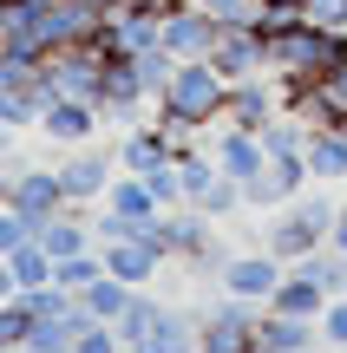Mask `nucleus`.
<instances>
[{"instance_id": "1", "label": "nucleus", "mask_w": 347, "mask_h": 353, "mask_svg": "<svg viewBox=\"0 0 347 353\" xmlns=\"http://www.w3.org/2000/svg\"><path fill=\"white\" fill-rule=\"evenodd\" d=\"M262 46H269V72L282 85H315V79H328L347 59V33L308 20V13L301 20H282V26H262Z\"/></svg>"}, {"instance_id": "2", "label": "nucleus", "mask_w": 347, "mask_h": 353, "mask_svg": "<svg viewBox=\"0 0 347 353\" xmlns=\"http://www.w3.org/2000/svg\"><path fill=\"white\" fill-rule=\"evenodd\" d=\"M223 99H230V79H223L210 59H177V72H170L164 92H157V125H164L170 138L197 144L204 125H223Z\"/></svg>"}, {"instance_id": "3", "label": "nucleus", "mask_w": 347, "mask_h": 353, "mask_svg": "<svg viewBox=\"0 0 347 353\" xmlns=\"http://www.w3.org/2000/svg\"><path fill=\"white\" fill-rule=\"evenodd\" d=\"M335 210H341L335 196H308V190H301L295 203H282V216L269 223L262 249H269V255H282V262H301V255L328 249V229H335Z\"/></svg>"}, {"instance_id": "4", "label": "nucleus", "mask_w": 347, "mask_h": 353, "mask_svg": "<svg viewBox=\"0 0 347 353\" xmlns=\"http://www.w3.org/2000/svg\"><path fill=\"white\" fill-rule=\"evenodd\" d=\"M275 112H282V79H275V72L230 79V99H223V125H236V131H262Z\"/></svg>"}, {"instance_id": "5", "label": "nucleus", "mask_w": 347, "mask_h": 353, "mask_svg": "<svg viewBox=\"0 0 347 353\" xmlns=\"http://www.w3.org/2000/svg\"><path fill=\"white\" fill-rule=\"evenodd\" d=\"M288 275V262L282 255H269V249H249V255H230V268H223V294H243V301H262L269 307V294H275V281Z\"/></svg>"}, {"instance_id": "6", "label": "nucleus", "mask_w": 347, "mask_h": 353, "mask_svg": "<svg viewBox=\"0 0 347 353\" xmlns=\"http://www.w3.org/2000/svg\"><path fill=\"white\" fill-rule=\"evenodd\" d=\"M210 65L223 79H256L269 72V46H262V26H223L217 46H210Z\"/></svg>"}, {"instance_id": "7", "label": "nucleus", "mask_w": 347, "mask_h": 353, "mask_svg": "<svg viewBox=\"0 0 347 353\" xmlns=\"http://www.w3.org/2000/svg\"><path fill=\"white\" fill-rule=\"evenodd\" d=\"M217 33H223V20H217L210 7H197V0H184V7L164 20V46L177 52V59H210Z\"/></svg>"}, {"instance_id": "8", "label": "nucleus", "mask_w": 347, "mask_h": 353, "mask_svg": "<svg viewBox=\"0 0 347 353\" xmlns=\"http://www.w3.org/2000/svg\"><path fill=\"white\" fill-rule=\"evenodd\" d=\"M184 151H197V144H184V138H170L164 125H131L125 131V144H118V170H157V164H177Z\"/></svg>"}, {"instance_id": "9", "label": "nucleus", "mask_w": 347, "mask_h": 353, "mask_svg": "<svg viewBox=\"0 0 347 353\" xmlns=\"http://www.w3.org/2000/svg\"><path fill=\"white\" fill-rule=\"evenodd\" d=\"M7 203L20 216H33V229H39L52 210H66V183H59V170H13L7 176Z\"/></svg>"}, {"instance_id": "10", "label": "nucleus", "mask_w": 347, "mask_h": 353, "mask_svg": "<svg viewBox=\"0 0 347 353\" xmlns=\"http://www.w3.org/2000/svg\"><path fill=\"white\" fill-rule=\"evenodd\" d=\"M308 347H328V341H321V321H301V314H275V307H262V321H256V353H308Z\"/></svg>"}, {"instance_id": "11", "label": "nucleus", "mask_w": 347, "mask_h": 353, "mask_svg": "<svg viewBox=\"0 0 347 353\" xmlns=\"http://www.w3.org/2000/svg\"><path fill=\"white\" fill-rule=\"evenodd\" d=\"M328 301H335V294L321 288V275H308V262H288V275L275 281V294H269L275 314H301V321H321Z\"/></svg>"}, {"instance_id": "12", "label": "nucleus", "mask_w": 347, "mask_h": 353, "mask_svg": "<svg viewBox=\"0 0 347 353\" xmlns=\"http://www.w3.org/2000/svg\"><path fill=\"white\" fill-rule=\"evenodd\" d=\"M210 157H217L223 176H236V183H249V176L269 164V151H262V131H236V125H223L217 138H210Z\"/></svg>"}, {"instance_id": "13", "label": "nucleus", "mask_w": 347, "mask_h": 353, "mask_svg": "<svg viewBox=\"0 0 347 353\" xmlns=\"http://www.w3.org/2000/svg\"><path fill=\"white\" fill-rule=\"evenodd\" d=\"M33 242H39L46 255H52V262H66V255H86V249H99L92 223H86V216H72V203H66V210H52L46 223L33 229Z\"/></svg>"}, {"instance_id": "14", "label": "nucleus", "mask_w": 347, "mask_h": 353, "mask_svg": "<svg viewBox=\"0 0 347 353\" xmlns=\"http://www.w3.org/2000/svg\"><path fill=\"white\" fill-rule=\"evenodd\" d=\"M99 105L92 99H46V112H39V131L46 138H59V144H86L92 131H99Z\"/></svg>"}, {"instance_id": "15", "label": "nucleus", "mask_w": 347, "mask_h": 353, "mask_svg": "<svg viewBox=\"0 0 347 353\" xmlns=\"http://www.w3.org/2000/svg\"><path fill=\"white\" fill-rule=\"evenodd\" d=\"M59 183H66V203H105V190H112V157L105 151H79L72 164L59 170Z\"/></svg>"}, {"instance_id": "16", "label": "nucleus", "mask_w": 347, "mask_h": 353, "mask_svg": "<svg viewBox=\"0 0 347 353\" xmlns=\"http://www.w3.org/2000/svg\"><path fill=\"white\" fill-rule=\"evenodd\" d=\"M301 157H308L315 183H347V125H315Z\"/></svg>"}, {"instance_id": "17", "label": "nucleus", "mask_w": 347, "mask_h": 353, "mask_svg": "<svg viewBox=\"0 0 347 353\" xmlns=\"http://www.w3.org/2000/svg\"><path fill=\"white\" fill-rule=\"evenodd\" d=\"M99 255H105V268H112L118 281H131V288H144V281L157 275V262H164V255H157L144 236H118V242H105Z\"/></svg>"}, {"instance_id": "18", "label": "nucleus", "mask_w": 347, "mask_h": 353, "mask_svg": "<svg viewBox=\"0 0 347 353\" xmlns=\"http://www.w3.org/2000/svg\"><path fill=\"white\" fill-rule=\"evenodd\" d=\"M105 210L125 216V223H144V216H157V196H151V183H144L138 170H118L112 190H105Z\"/></svg>"}, {"instance_id": "19", "label": "nucleus", "mask_w": 347, "mask_h": 353, "mask_svg": "<svg viewBox=\"0 0 347 353\" xmlns=\"http://www.w3.org/2000/svg\"><path fill=\"white\" fill-rule=\"evenodd\" d=\"M131 294H138V288H131V281H118L112 268H105V275L92 281V288L79 294V301H86V314H92V321H118V314H125V301H131Z\"/></svg>"}, {"instance_id": "20", "label": "nucleus", "mask_w": 347, "mask_h": 353, "mask_svg": "<svg viewBox=\"0 0 347 353\" xmlns=\"http://www.w3.org/2000/svg\"><path fill=\"white\" fill-rule=\"evenodd\" d=\"M157 314H164V307H157L151 294L138 288V294H131V301H125V314L112 321V327H118V341H125V347H144V334L157 327Z\"/></svg>"}, {"instance_id": "21", "label": "nucleus", "mask_w": 347, "mask_h": 353, "mask_svg": "<svg viewBox=\"0 0 347 353\" xmlns=\"http://www.w3.org/2000/svg\"><path fill=\"white\" fill-rule=\"evenodd\" d=\"M33 307L20 301V294H13V301H0V353H20L26 341H33Z\"/></svg>"}, {"instance_id": "22", "label": "nucleus", "mask_w": 347, "mask_h": 353, "mask_svg": "<svg viewBox=\"0 0 347 353\" xmlns=\"http://www.w3.org/2000/svg\"><path fill=\"white\" fill-rule=\"evenodd\" d=\"M7 262H13V275H20V288H39V281H52V255L39 249V242H20Z\"/></svg>"}, {"instance_id": "23", "label": "nucleus", "mask_w": 347, "mask_h": 353, "mask_svg": "<svg viewBox=\"0 0 347 353\" xmlns=\"http://www.w3.org/2000/svg\"><path fill=\"white\" fill-rule=\"evenodd\" d=\"M72 353H125V341H118V327H112V321H92V327L72 341Z\"/></svg>"}, {"instance_id": "24", "label": "nucleus", "mask_w": 347, "mask_h": 353, "mask_svg": "<svg viewBox=\"0 0 347 353\" xmlns=\"http://www.w3.org/2000/svg\"><path fill=\"white\" fill-rule=\"evenodd\" d=\"M20 242H33V216H20V210L7 203V210H0V255H13Z\"/></svg>"}, {"instance_id": "25", "label": "nucleus", "mask_w": 347, "mask_h": 353, "mask_svg": "<svg viewBox=\"0 0 347 353\" xmlns=\"http://www.w3.org/2000/svg\"><path fill=\"white\" fill-rule=\"evenodd\" d=\"M321 341L328 347H347V294H335V301L321 307Z\"/></svg>"}, {"instance_id": "26", "label": "nucleus", "mask_w": 347, "mask_h": 353, "mask_svg": "<svg viewBox=\"0 0 347 353\" xmlns=\"http://www.w3.org/2000/svg\"><path fill=\"white\" fill-rule=\"evenodd\" d=\"M328 249H341V255H347V203L335 210V229H328Z\"/></svg>"}, {"instance_id": "27", "label": "nucleus", "mask_w": 347, "mask_h": 353, "mask_svg": "<svg viewBox=\"0 0 347 353\" xmlns=\"http://www.w3.org/2000/svg\"><path fill=\"white\" fill-rule=\"evenodd\" d=\"M13 294H20V275H13V262L0 255V301H13Z\"/></svg>"}, {"instance_id": "28", "label": "nucleus", "mask_w": 347, "mask_h": 353, "mask_svg": "<svg viewBox=\"0 0 347 353\" xmlns=\"http://www.w3.org/2000/svg\"><path fill=\"white\" fill-rule=\"evenodd\" d=\"M269 7H301V0H269Z\"/></svg>"}, {"instance_id": "29", "label": "nucleus", "mask_w": 347, "mask_h": 353, "mask_svg": "<svg viewBox=\"0 0 347 353\" xmlns=\"http://www.w3.org/2000/svg\"><path fill=\"white\" fill-rule=\"evenodd\" d=\"M328 353H347V347H328Z\"/></svg>"}]
</instances>
